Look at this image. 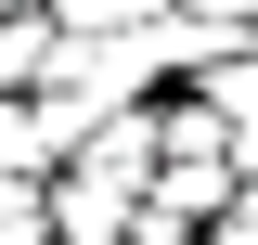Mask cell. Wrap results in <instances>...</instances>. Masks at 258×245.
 <instances>
[{
  "label": "cell",
  "mask_w": 258,
  "mask_h": 245,
  "mask_svg": "<svg viewBox=\"0 0 258 245\" xmlns=\"http://www.w3.org/2000/svg\"><path fill=\"white\" fill-rule=\"evenodd\" d=\"M52 65H64V26H52V0L0 13V91H52Z\"/></svg>",
  "instance_id": "obj_1"
},
{
  "label": "cell",
  "mask_w": 258,
  "mask_h": 245,
  "mask_svg": "<svg viewBox=\"0 0 258 245\" xmlns=\"http://www.w3.org/2000/svg\"><path fill=\"white\" fill-rule=\"evenodd\" d=\"M168 0H52V26L64 39H129V26H155Z\"/></svg>",
  "instance_id": "obj_2"
},
{
  "label": "cell",
  "mask_w": 258,
  "mask_h": 245,
  "mask_svg": "<svg viewBox=\"0 0 258 245\" xmlns=\"http://www.w3.org/2000/svg\"><path fill=\"white\" fill-rule=\"evenodd\" d=\"M0 13H26V0H0Z\"/></svg>",
  "instance_id": "obj_3"
}]
</instances>
